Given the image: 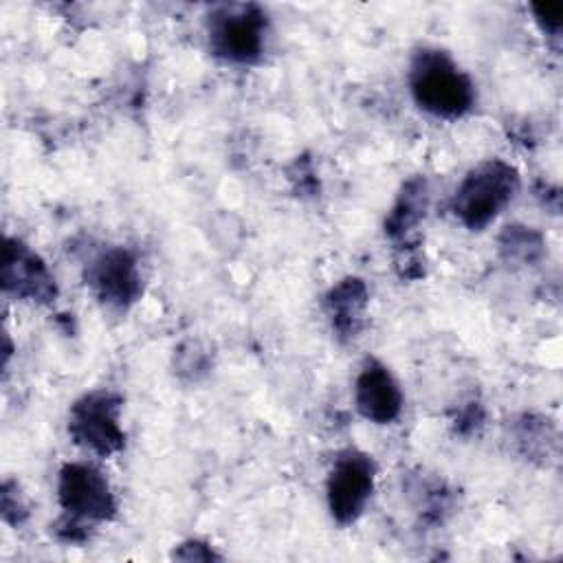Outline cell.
<instances>
[{
    "label": "cell",
    "instance_id": "obj_14",
    "mask_svg": "<svg viewBox=\"0 0 563 563\" xmlns=\"http://www.w3.org/2000/svg\"><path fill=\"white\" fill-rule=\"evenodd\" d=\"M26 506L22 501V495L15 484L4 482L2 484V517L11 526H20L26 519Z\"/></svg>",
    "mask_w": 563,
    "mask_h": 563
},
{
    "label": "cell",
    "instance_id": "obj_2",
    "mask_svg": "<svg viewBox=\"0 0 563 563\" xmlns=\"http://www.w3.org/2000/svg\"><path fill=\"white\" fill-rule=\"evenodd\" d=\"M57 501L64 510L57 523V537L68 543L84 541L92 523L110 521L117 512V499L108 477L88 462H68L57 475Z\"/></svg>",
    "mask_w": 563,
    "mask_h": 563
},
{
    "label": "cell",
    "instance_id": "obj_13",
    "mask_svg": "<svg viewBox=\"0 0 563 563\" xmlns=\"http://www.w3.org/2000/svg\"><path fill=\"white\" fill-rule=\"evenodd\" d=\"M530 9L539 29L550 37H559L563 26V4L545 2V4H532Z\"/></svg>",
    "mask_w": 563,
    "mask_h": 563
},
{
    "label": "cell",
    "instance_id": "obj_7",
    "mask_svg": "<svg viewBox=\"0 0 563 563\" xmlns=\"http://www.w3.org/2000/svg\"><path fill=\"white\" fill-rule=\"evenodd\" d=\"M86 284L112 310H128L143 295L139 260L125 246L101 249L86 266Z\"/></svg>",
    "mask_w": 563,
    "mask_h": 563
},
{
    "label": "cell",
    "instance_id": "obj_15",
    "mask_svg": "<svg viewBox=\"0 0 563 563\" xmlns=\"http://www.w3.org/2000/svg\"><path fill=\"white\" fill-rule=\"evenodd\" d=\"M172 556L178 561H216V559H220V554H216L209 543L198 541V539H189V541L180 543L172 552Z\"/></svg>",
    "mask_w": 563,
    "mask_h": 563
},
{
    "label": "cell",
    "instance_id": "obj_5",
    "mask_svg": "<svg viewBox=\"0 0 563 563\" xmlns=\"http://www.w3.org/2000/svg\"><path fill=\"white\" fill-rule=\"evenodd\" d=\"M123 400L114 391L95 389L70 405L68 433L86 451L110 457L125 446L121 427Z\"/></svg>",
    "mask_w": 563,
    "mask_h": 563
},
{
    "label": "cell",
    "instance_id": "obj_1",
    "mask_svg": "<svg viewBox=\"0 0 563 563\" xmlns=\"http://www.w3.org/2000/svg\"><path fill=\"white\" fill-rule=\"evenodd\" d=\"M407 81L416 106L435 119H460L477 101L471 75L440 48L424 46L413 53Z\"/></svg>",
    "mask_w": 563,
    "mask_h": 563
},
{
    "label": "cell",
    "instance_id": "obj_9",
    "mask_svg": "<svg viewBox=\"0 0 563 563\" xmlns=\"http://www.w3.org/2000/svg\"><path fill=\"white\" fill-rule=\"evenodd\" d=\"M354 405L374 424H391L402 411V391L394 374L376 358H367L354 380Z\"/></svg>",
    "mask_w": 563,
    "mask_h": 563
},
{
    "label": "cell",
    "instance_id": "obj_6",
    "mask_svg": "<svg viewBox=\"0 0 563 563\" xmlns=\"http://www.w3.org/2000/svg\"><path fill=\"white\" fill-rule=\"evenodd\" d=\"M374 479L376 464L372 455L358 449H343L334 457L325 479V501L330 517L339 526H350L363 515L374 493Z\"/></svg>",
    "mask_w": 563,
    "mask_h": 563
},
{
    "label": "cell",
    "instance_id": "obj_10",
    "mask_svg": "<svg viewBox=\"0 0 563 563\" xmlns=\"http://www.w3.org/2000/svg\"><path fill=\"white\" fill-rule=\"evenodd\" d=\"M369 290L363 279H339L323 297V310L339 339L352 341L361 334L367 317Z\"/></svg>",
    "mask_w": 563,
    "mask_h": 563
},
{
    "label": "cell",
    "instance_id": "obj_4",
    "mask_svg": "<svg viewBox=\"0 0 563 563\" xmlns=\"http://www.w3.org/2000/svg\"><path fill=\"white\" fill-rule=\"evenodd\" d=\"M268 20L257 4H220L209 13L207 37L216 57L227 64H255L266 48Z\"/></svg>",
    "mask_w": 563,
    "mask_h": 563
},
{
    "label": "cell",
    "instance_id": "obj_8",
    "mask_svg": "<svg viewBox=\"0 0 563 563\" xmlns=\"http://www.w3.org/2000/svg\"><path fill=\"white\" fill-rule=\"evenodd\" d=\"M2 288L35 303H51L57 297L55 277L44 260L29 244L9 235L2 246Z\"/></svg>",
    "mask_w": 563,
    "mask_h": 563
},
{
    "label": "cell",
    "instance_id": "obj_11",
    "mask_svg": "<svg viewBox=\"0 0 563 563\" xmlns=\"http://www.w3.org/2000/svg\"><path fill=\"white\" fill-rule=\"evenodd\" d=\"M427 205H429L427 180L420 176L407 180L385 218V233L394 242L407 240L409 231H413L418 222L424 218Z\"/></svg>",
    "mask_w": 563,
    "mask_h": 563
},
{
    "label": "cell",
    "instance_id": "obj_3",
    "mask_svg": "<svg viewBox=\"0 0 563 563\" xmlns=\"http://www.w3.org/2000/svg\"><path fill=\"white\" fill-rule=\"evenodd\" d=\"M519 191L517 169L501 161L488 158L475 165L457 185L451 209L453 216L471 231H482L512 202Z\"/></svg>",
    "mask_w": 563,
    "mask_h": 563
},
{
    "label": "cell",
    "instance_id": "obj_12",
    "mask_svg": "<svg viewBox=\"0 0 563 563\" xmlns=\"http://www.w3.org/2000/svg\"><path fill=\"white\" fill-rule=\"evenodd\" d=\"M499 249L508 262L532 264L543 255V238L530 227L512 224L501 233Z\"/></svg>",
    "mask_w": 563,
    "mask_h": 563
}]
</instances>
